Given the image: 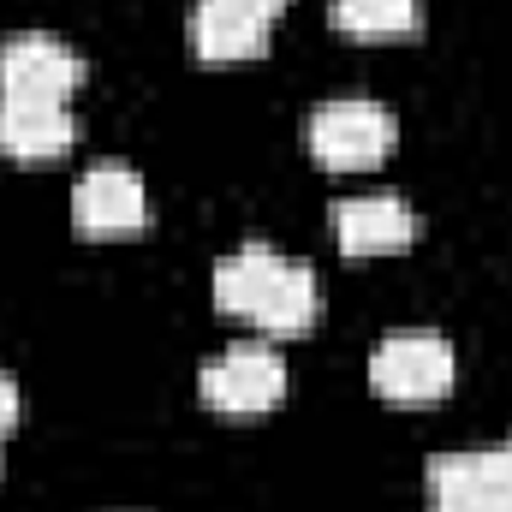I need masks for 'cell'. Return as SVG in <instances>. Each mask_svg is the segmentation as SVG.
<instances>
[{"label": "cell", "mask_w": 512, "mask_h": 512, "mask_svg": "<svg viewBox=\"0 0 512 512\" xmlns=\"http://www.w3.org/2000/svg\"><path fill=\"white\" fill-rule=\"evenodd\" d=\"M215 304L256 322L262 334H304L322 316V280L304 262H286L274 245H239L215 268Z\"/></svg>", "instance_id": "cell-1"}, {"label": "cell", "mask_w": 512, "mask_h": 512, "mask_svg": "<svg viewBox=\"0 0 512 512\" xmlns=\"http://www.w3.org/2000/svg\"><path fill=\"white\" fill-rule=\"evenodd\" d=\"M334 239L346 256H376L399 251L417 239V209L393 191H370V197H340L334 203Z\"/></svg>", "instance_id": "cell-8"}, {"label": "cell", "mask_w": 512, "mask_h": 512, "mask_svg": "<svg viewBox=\"0 0 512 512\" xmlns=\"http://www.w3.org/2000/svg\"><path fill=\"white\" fill-rule=\"evenodd\" d=\"M304 143L322 167H376L387 149H393V114H387L376 96H328L310 108V126Z\"/></svg>", "instance_id": "cell-3"}, {"label": "cell", "mask_w": 512, "mask_h": 512, "mask_svg": "<svg viewBox=\"0 0 512 512\" xmlns=\"http://www.w3.org/2000/svg\"><path fill=\"white\" fill-rule=\"evenodd\" d=\"M495 453H501V465H507V471H512V435H507V441H501V447H495Z\"/></svg>", "instance_id": "cell-14"}, {"label": "cell", "mask_w": 512, "mask_h": 512, "mask_svg": "<svg viewBox=\"0 0 512 512\" xmlns=\"http://www.w3.org/2000/svg\"><path fill=\"white\" fill-rule=\"evenodd\" d=\"M370 387L387 405H435L453 387V346L435 328H399L382 334L370 352Z\"/></svg>", "instance_id": "cell-2"}, {"label": "cell", "mask_w": 512, "mask_h": 512, "mask_svg": "<svg viewBox=\"0 0 512 512\" xmlns=\"http://www.w3.org/2000/svg\"><path fill=\"white\" fill-rule=\"evenodd\" d=\"M197 393L209 411H227V417H256V411H274L286 399V364L274 346H227L215 364H203Z\"/></svg>", "instance_id": "cell-4"}, {"label": "cell", "mask_w": 512, "mask_h": 512, "mask_svg": "<svg viewBox=\"0 0 512 512\" xmlns=\"http://www.w3.org/2000/svg\"><path fill=\"white\" fill-rule=\"evenodd\" d=\"M84 84L78 48H66L48 30H18L0 42V96L12 102H66Z\"/></svg>", "instance_id": "cell-5"}, {"label": "cell", "mask_w": 512, "mask_h": 512, "mask_svg": "<svg viewBox=\"0 0 512 512\" xmlns=\"http://www.w3.org/2000/svg\"><path fill=\"white\" fill-rule=\"evenodd\" d=\"M72 221H78V233H137L149 221V197H143L137 167H126V161L84 167L72 185Z\"/></svg>", "instance_id": "cell-7"}, {"label": "cell", "mask_w": 512, "mask_h": 512, "mask_svg": "<svg viewBox=\"0 0 512 512\" xmlns=\"http://www.w3.org/2000/svg\"><path fill=\"white\" fill-rule=\"evenodd\" d=\"M18 411H24V399H18V382H12V376L0 370V435H6L12 423H18Z\"/></svg>", "instance_id": "cell-12"}, {"label": "cell", "mask_w": 512, "mask_h": 512, "mask_svg": "<svg viewBox=\"0 0 512 512\" xmlns=\"http://www.w3.org/2000/svg\"><path fill=\"white\" fill-rule=\"evenodd\" d=\"M328 18L346 36H405L423 18V0H334Z\"/></svg>", "instance_id": "cell-11"}, {"label": "cell", "mask_w": 512, "mask_h": 512, "mask_svg": "<svg viewBox=\"0 0 512 512\" xmlns=\"http://www.w3.org/2000/svg\"><path fill=\"white\" fill-rule=\"evenodd\" d=\"M78 143V120L66 102H12L0 96V155L12 161H54Z\"/></svg>", "instance_id": "cell-9"}, {"label": "cell", "mask_w": 512, "mask_h": 512, "mask_svg": "<svg viewBox=\"0 0 512 512\" xmlns=\"http://www.w3.org/2000/svg\"><path fill=\"white\" fill-rule=\"evenodd\" d=\"M239 6H251V12H262V18H274V12H280L286 0H239Z\"/></svg>", "instance_id": "cell-13"}, {"label": "cell", "mask_w": 512, "mask_h": 512, "mask_svg": "<svg viewBox=\"0 0 512 512\" xmlns=\"http://www.w3.org/2000/svg\"><path fill=\"white\" fill-rule=\"evenodd\" d=\"M429 495L441 512H512V471L495 447L477 453H435L429 459Z\"/></svg>", "instance_id": "cell-6"}, {"label": "cell", "mask_w": 512, "mask_h": 512, "mask_svg": "<svg viewBox=\"0 0 512 512\" xmlns=\"http://www.w3.org/2000/svg\"><path fill=\"white\" fill-rule=\"evenodd\" d=\"M268 24L274 18H262L239 0H197L185 30H191V48L203 60H251L268 48Z\"/></svg>", "instance_id": "cell-10"}, {"label": "cell", "mask_w": 512, "mask_h": 512, "mask_svg": "<svg viewBox=\"0 0 512 512\" xmlns=\"http://www.w3.org/2000/svg\"><path fill=\"white\" fill-rule=\"evenodd\" d=\"M0 441H6V435H0Z\"/></svg>", "instance_id": "cell-15"}, {"label": "cell", "mask_w": 512, "mask_h": 512, "mask_svg": "<svg viewBox=\"0 0 512 512\" xmlns=\"http://www.w3.org/2000/svg\"><path fill=\"white\" fill-rule=\"evenodd\" d=\"M435 512H441V507H435Z\"/></svg>", "instance_id": "cell-16"}]
</instances>
